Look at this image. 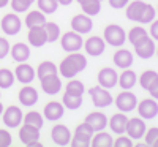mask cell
<instances>
[{
    "mask_svg": "<svg viewBox=\"0 0 158 147\" xmlns=\"http://www.w3.org/2000/svg\"><path fill=\"white\" fill-rule=\"evenodd\" d=\"M127 122H128V117L127 112H115L108 119V127L111 128L112 133H117V135H123L125 128H127Z\"/></svg>",
    "mask_w": 158,
    "mask_h": 147,
    "instance_id": "cell-23",
    "label": "cell"
},
{
    "mask_svg": "<svg viewBox=\"0 0 158 147\" xmlns=\"http://www.w3.org/2000/svg\"><path fill=\"white\" fill-rule=\"evenodd\" d=\"M19 139H21L22 144L30 145V147L41 145L40 144V128H36L33 125H29V124H24L19 128Z\"/></svg>",
    "mask_w": 158,
    "mask_h": 147,
    "instance_id": "cell-10",
    "label": "cell"
},
{
    "mask_svg": "<svg viewBox=\"0 0 158 147\" xmlns=\"http://www.w3.org/2000/svg\"><path fill=\"white\" fill-rule=\"evenodd\" d=\"M117 84L122 87V90H131L138 84V74H136V71L125 68L120 74H118Z\"/></svg>",
    "mask_w": 158,
    "mask_h": 147,
    "instance_id": "cell-26",
    "label": "cell"
},
{
    "mask_svg": "<svg viewBox=\"0 0 158 147\" xmlns=\"http://www.w3.org/2000/svg\"><path fill=\"white\" fill-rule=\"evenodd\" d=\"M18 98H19V103L22 106H25V108H32V106L36 104L40 97H38V92H36L35 87H32L30 84H24V87L18 93Z\"/></svg>",
    "mask_w": 158,
    "mask_h": 147,
    "instance_id": "cell-18",
    "label": "cell"
},
{
    "mask_svg": "<svg viewBox=\"0 0 158 147\" xmlns=\"http://www.w3.org/2000/svg\"><path fill=\"white\" fill-rule=\"evenodd\" d=\"M149 36L153 40V41H158V19H153L150 22V27H149Z\"/></svg>",
    "mask_w": 158,
    "mask_h": 147,
    "instance_id": "cell-45",
    "label": "cell"
},
{
    "mask_svg": "<svg viewBox=\"0 0 158 147\" xmlns=\"http://www.w3.org/2000/svg\"><path fill=\"white\" fill-rule=\"evenodd\" d=\"M155 6L150 3H146L142 0H133L128 2L125 6V16L130 21H135L138 24H150L155 19Z\"/></svg>",
    "mask_w": 158,
    "mask_h": 147,
    "instance_id": "cell-1",
    "label": "cell"
},
{
    "mask_svg": "<svg viewBox=\"0 0 158 147\" xmlns=\"http://www.w3.org/2000/svg\"><path fill=\"white\" fill-rule=\"evenodd\" d=\"M51 139L57 145H68L70 141H71V131L67 125L57 124L51 130Z\"/></svg>",
    "mask_w": 158,
    "mask_h": 147,
    "instance_id": "cell-15",
    "label": "cell"
},
{
    "mask_svg": "<svg viewBox=\"0 0 158 147\" xmlns=\"http://www.w3.org/2000/svg\"><path fill=\"white\" fill-rule=\"evenodd\" d=\"M112 145H117V147H131V145H133V139H131L128 135H117V138L112 141Z\"/></svg>",
    "mask_w": 158,
    "mask_h": 147,
    "instance_id": "cell-42",
    "label": "cell"
},
{
    "mask_svg": "<svg viewBox=\"0 0 158 147\" xmlns=\"http://www.w3.org/2000/svg\"><path fill=\"white\" fill-rule=\"evenodd\" d=\"M153 145H155V147H158V138L155 139V142H153Z\"/></svg>",
    "mask_w": 158,
    "mask_h": 147,
    "instance_id": "cell-51",
    "label": "cell"
},
{
    "mask_svg": "<svg viewBox=\"0 0 158 147\" xmlns=\"http://www.w3.org/2000/svg\"><path fill=\"white\" fill-rule=\"evenodd\" d=\"M27 38H29V43L35 48H41L48 43V38H46V30L43 25H36V27H30L29 29V33H27Z\"/></svg>",
    "mask_w": 158,
    "mask_h": 147,
    "instance_id": "cell-25",
    "label": "cell"
},
{
    "mask_svg": "<svg viewBox=\"0 0 158 147\" xmlns=\"http://www.w3.org/2000/svg\"><path fill=\"white\" fill-rule=\"evenodd\" d=\"M85 54L90 57H100L104 49H106V41L103 40V36L98 35H92L87 40H84V44H82Z\"/></svg>",
    "mask_w": 158,
    "mask_h": 147,
    "instance_id": "cell-8",
    "label": "cell"
},
{
    "mask_svg": "<svg viewBox=\"0 0 158 147\" xmlns=\"http://www.w3.org/2000/svg\"><path fill=\"white\" fill-rule=\"evenodd\" d=\"M92 29H94V21H92L90 16L84 15V13L82 15L73 16V19H71V30L84 35V33L92 32Z\"/></svg>",
    "mask_w": 158,
    "mask_h": 147,
    "instance_id": "cell-17",
    "label": "cell"
},
{
    "mask_svg": "<svg viewBox=\"0 0 158 147\" xmlns=\"http://www.w3.org/2000/svg\"><path fill=\"white\" fill-rule=\"evenodd\" d=\"M0 27H2V30L13 36V35H18L21 32V27H22V22L19 19V16L16 15V13H8V15H5L2 18V22H0Z\"/></svg>",
    "mask_w": 158,
    "mask_h": 147,
    "instance_id": "cell-12",
    "label": "cell"
},
{
    "mask_svg": "<svg viewBox=\"0 0 158 147\" xmlns=\"http://www.w3.org/2000/svg\"><path fill=\"white\" fill-rule=\"evenodd\" d=\"M136 109H138L139 117L144 119V120L155 119L158 116V100H155L152 97L150 98H144V100L138 101Z\"/></svg>",
    "mask_w": 158,
    "mask_h": 147,
    "instance_id": "cell-9",
    "label": "cell"
},
{
    "mask_svg": "<svg viewBox=\"0 0 158 147\" xmlns=\"http://www.w3.org/2000/svg\"><path fill=\"white\" fill-rule=\"evenodd\" d=\"M36 5H38V10L43 11L44 15H52L59 8L57 0H36Z\"/></svg>",
    "mask_w": 158,
    "mask_h": 147,
    "instance_id": "cell-39",
    "label": "cell"
},
{
    "mask_svg": "<svg viewBox=\"0 0 158 147\" xmlns=\"http://www.w3.org/2000/svg\"><path fill=\"white\" fill-rule=\"evenodd\" d=\"M35 76H36V73L33 70V66L25 62H21L15 70V78L22 84H30L35 79Z\"/></svg>",
    "mask_w": 158,
    "mask_h": 147,
    "instance_id": "cell-22",
    "label": "cell"
},
{
    "mask_svg": "<svg viewBox=\"0 0 158 147\" xmlns=\"http://www.w3.org/2000/svg\"><path fill=\"white\" fill-rule=\"evenodd\" d=\"M94 128H92L87 122H82L79 124L74 130V135H71V141L70 144L74 145V147H87L90 145V141H92V136H94Z\"/></svg>",
    "mask_w": 158,
    "mask_h": 147,
    "instance_id": "cell-5",
    "label": "cell"
},
{
    "mask_svg": "<svg viewBox=\"0 0 158 147\" xmlns=\"http://www.w3.org/2000/svg\"><path fill=\"white\" fill-rule=\"evenodd\" d=\"M89 95H90V100H92L95 108H108V106H111L114 103V97L109 92V89H104L100 84L90 87Z\"/></svg>",
    "mask_w": 158,
    "mask_h": 147,
    "instance_id": "cell-4",
    "label": "cell"
},
{
    "mask_svg": "<svg viewBox=\"0 0 158 147\" xmlns=\"http://www.w3.org/2000/svg\"><path fill=\"white\" fill-rule=\"evenodd\" d=\"M84 122H87L92 128H94V131H100V130H104L108 127V117L101 111H92L85 116Z\"/></svg>",
    "mask_w": 158,
    "mask_h": 147,
    "instance_id": "cell-24",
    "label": "cell"
},
{
    "mask_svg": "<svg viewBox=\"0 0 158 147\" xmlns=\"http://www.w3.org/2000/svg\"><path fill=\"white\" fill-rule=\"evenodd\" d=\"M114 104L117 106L118 111H122V112H131V111L136 109L138 97L131 90H122L120 93H117V97L114 98Z\"/></svg>",
    "mask_w": 158,
    "mask_h": 147,
    "instance_id": "cell-6",
    "label": "cell"
},
{
    "mask_svg": "<svg viewBox=\"0 0 158 147\" xmlns=\"http://www.w3.org/2000/svg\"><path fill=\"white\" fill-rule=\"evenodd\" d=\"M40 82H41V89L44 93L48 95H57V93L62 90V79L57 74H49V76H44L40 79Z\"/></svg>",
    "mask_w": 158,
    "mask_h": 147,
    "instance_id": "cell-16",
    "label": "cell"
},
{
    "mask_svg": "<svg viewBox=\"0 0 158 147\" xmlns=\"http://www.w3.org/2000/svg\"><path fill=\"white\" fill-rule=\"evenodd\" d=\"M57 68L63 78H67V79L76 78L79 73H82L87 68V57L84 54H81L79 51L68 52V56L60 62Z\"/></svg>",
    "mask_w": 158,
    "mask_h": 147,
    "instance_id": "cell-2",
    "label": "cell"
},
{
    "mask_svg": "<svg viewBox=\"0 0 158 147\" xmlns=\"http://www.w3.org/2000/svg\"><path fill=\"white\" fill-rule=\"evenodd\" d=\"M101 2H103V0H101Z\"/></svg>",
    "mask_w": 158,
    "mask_h": 147,
    "instance_id": "cell-56",
    "label": "cell"
},
{
    "mask_svg": "<svg viewBox=\"0 0 158 147\" xmlns=\"http://www.w3.org/2000/svg\"><path fill=\"white\" fill-rule=\"evenodd\" d=\"M11 141H13V138H11L10 133L6 130H3V128H0V147L11 145Z\"/></svg>",
    "mask_w": 158,
    "mask_h": 147,
    "instance_id": "cell-44",
    "label": "cell"
},
{
    "mask_svg": "<svg viewBox=\"0 0 158 147\" xmlns=\"http://www.w3.org/2000/svg\"><path fill=\"white\" fill-rule=\"evenodd\" d=\"M10 43H8V40L3 38V36H0V60L5 59L8 54H10Z\"/></svg>",
    "mask_w": 158,
    "mask_h": 147,
    "instance_id": "cell-43",
    "label": "cell"
},
{
    "mask_svg": "<svg viewBox=\"0 0 158 147\" xmlns=\"http://www.w3.org/2000/svg\"><path fill=\"white\" fill-rule=\"evenodd\" d=\"M84 44V40L81 36V33H77L74 30L71 32H65L60 36V46L65 52H76V51H81Z\"/></svg>",
    "mask_w": 158,
    "mask_h": 147,
    "instance_id": "cell-7",
    "label": "cell"
},
{
    "mask_svg": "<svg viewBox=\"0 0 158 147\" xmlns=\"http://www.w3.org/2000/svg\"><path fill=\"white\" fill-rule=\"evenodd\" d=\"M63 114H65V106L60 101H56V100L46 103L44 109H43L44 119L51 120V122H57V120H60L63 117Z\"/></svg>",
    "mask_w": 158,
    "mask_h": 147,
    "instance_id": "cell-19",
    "label": "cell"
},
{
    "mask_svg": "<svg viewBox=\"0 0 158 147\" xmlns=\"http://www.w3.org/2000/svg\"><path fill=\"white\" fill-rule=\"evenodd\" d=\"M155 54H156V57H158V48L155 49Z\"/></svg>",
    "mask_w": 158,
    "mask_h": 147,
    "instance_id": "cell-52",
    "label": "cell"
},
{
    "mask_svg": "<svg viewBox=\"0 0 158 147\" xmlns=\"http://www.w3.org/2000/svg\"><path fill=\"white\" fill-rule=\"evenodd\" d=\"M135 54L139 59H144V60L153 57L155 56V41H153L150 36L144 38L142 41H139V43L135 44Z\"/></svg>",
    "mask_w": 158,
    "mask_h": 147,
    "instance_id": "cell-21",
    "label": "cell"
},
{
    "mask_svg": "<svg viewBox=\"0 0 158 147\" xmlns=\"http://www.w3.org/2000/svg\"><path fill=\"white\" fill-rule=\"evenodd\" d=\"M156 13H158V5H156Z\"/></svg>",
    "mask_w": 158,
    "mask_h": 147,
    "instance_id": "cell-54",
    "label": "cell"
},
{
    "mask_svg": "<svg viewBox=\"0 0 158 147\" xmlns=\"http://www.w3.org/2000/svg\"><path fill=\"white\" fill-rule=\"evenodd\" d=\"M103 40L106 41V44L114 46V48H120L127 41V32L123 30L122 25L118 24H109L104 27L103 32Z\"/></svg>",
    "mask_w": 158,
    "mask_h": 147,
    "instance_id": "cell-3",
    "label": "cell"
},
{
    "mask_svg": "<svg viewBox=\"0 0 158 147\" xmlns=\"http://www.w3.org/2000/svg\"><path fill=\"white\" fill-rule=\"evenodd\" d=\"M149 36V32L142 27V25H135V27H131L130 32L127 33V40L131 43V44H136L139 41H142L144 38H147Z\"/></svg>",
    "mask_w": 158,
    "mask_h": 147,
    "instance_id": "cell-32",
    "label": "cell"
},
{
    "mask_svg": "<svg viewBox=\"0 0 158 147\" xmlns=\"http://www.w3.org/2000/svg\"><path fill=\"white\" fill-rule=\"evenodd\" d=\"M65 92L73 93V95H84V92H85V86H84V82L77 81V79H74V78H71L70 81L67 82Z\"/></svg>",
    "mask_w": 158,
    "mask_h": 147,
    "instance_id": "cell-38",
    "label": "cell"
},
{
    "mask_svg": "<svg viewBox=\"0 0 158 147\" xmlns=\"http://www.w3.org/2000/svg\"><path fill=\"white\" fill-rule=\"evenodd\" d=\"M156 78H158V73H156L155 70H146V71H142L141 76L138 78V84L141 86V89L147 90L149 86L155 81Z\"/></svg>",
    "mask_w": 158,
    "mask_h": 147,
    "instance_id": "cell-36",
    "label": "cell"
},
{
    "mask_svg": "<svg viewBox=\"0 0 158 147\" xmlns=\"http://www.w3.org/2000/svg\"><path fill=\"white\" fill-rule=\"evenodd\" d=\"M36 76L38 79H41L44 76H49V74H57L59 73V68H57V65L54 62H51V60H44L38 65V68H36Z\"/></svg>",
    "mask_w": 158,
    "mask_h": 147,
    "instance_id": "cell-33",
    "label": "cell"
},
{
    "mask_svg": "<svg viewBox=\"0 0 158 147\" xmlns=\"http://www.w3.org/2000/svg\"><path fill=\"white\" fill-rule=\"evenodd\" d=\"M112 136L109 133H106L104 130H100V131H95L94 136H92V141H90V145L94 147H111L112 145Z\"/></svg>",
    "mask_w": 158,
    "mask_h": 147,
    "instance_id": "cell-28",
    "label": "cell"
},
{
    "mask_svg": "<svg viewBox=\"0 0 158 147\" xmlns=\"http://www.w3.org/2000/svg\"><path fill=\"white\" fill-rule=\"evenodd\" d=\"M133 60H135V56H133V52L125 49L120 46V49H117L114 52V56H112V62L114 65L117 66V68H120V70H125V68H130L131 65H133Z\"/></svg>",
    "mask_w": 158,
    "mask_h": 147,
    "instance_id": "cell-20",
    "label": "cell"
},
{
    "mask_svg": "<svg viewBox=\"0 0 158 147\" xmlns=\"http://www.w3.org/2000/svg\"><path fill=\"white\" fill-rule=\"evenodd\" d=\"M44 30H46V38H48V43H54L60 38V27L56 24V22H49L46 21L44 22Z\"/></svg>",
    "mask_w": 158,
    "mask_h": 147,
    "instance_id": "cell-35",
    "label": "cell"
},
{
    "mask_svg": "<svg viewBox=\"0 0 158 147\" xmlns=\"http://www.w3.org/2000/svg\"><path fill=\"white\" fill-rule=\"evenodd\" d=\"M22 122L24 124H29V125H33V127L41 130V127L44 124V119H43V116L40 114L38 111H29L27 114L22 117Z\"/></svg>",
    "mask_w": 158,
    "mask_h": 147,
    "instance_id": "cell-34",
    "label": "cell"
},
{
    "mask_svg": "<svg viewBox=\"0 0 158 147\" xmlns=\"http://www.w3.org/2000/svg\"><path fill=\"white\" fill-rule=\"evenodd\" d=\"M30 2H32V3H33V2H35V0H30Z\"/></svg>",
    "mask_w": 158,
    "mask_h": 147,
    "instance_id": "cell-55",
    "label": "cell"
},
{
    "mask_svg": "<svg viewBox=\"0 0 158 147\" xmlns=\"http://www.w3.org/2000/svg\"><path fill=\"white\" fill-rule=\"evenodd\" d=\"M76 2H77V3H79V2H82V0H76Z\"/></svg>",
    "mask_w": 158,
    "mask_h": 147,
    "instance_id": "cell-53",
    "label": "cell"
},
{
    "mask_svg": "<svg viewBox=\"0 0 158 147\" xmlns=\"http://www.w3.org/2000/svg\"><path fill=\"white\" fill-rule=\"evenodd\" d=\"M10 2H11V8L15 10V13H24L32 5L30 0H10Z\"/></svg>",
    "mask_w": 158,
    "mask_h": 147,
    "instance_id": "cell-40",
    "label": "cell"
},
{
    "mask_svg": "<svg viewBox=\"0 0 158 147\" xmlns=\"http://www.w3.org/2000/svg\"><path fill=\"white\" fill-rule=\"evenodd\" d=\"M2 112H3V104L0 103V116H2Z\"/></svg>",
    "mask_w": 158,
    "mask_h": 147,
    "instance_id": "cell-50",
    "label": "cell"
},
{
    "mask_svg": "<svg viewBox=\"0 0 158 147\" xmlns=\"http://www.w3.org/2000/svg\"><path fill=\"white\" fill-rule=\"evenodd\" d=\"M117 79H118V74L114 68H111V66H104V68H101L98 71V76H97V81L101 87L104 89H112L117 86Z\"/></svg>",
    "mask_w": 158,
    "mask_h": 147,
    "instance_id": "cell-14",
    "label": "cell"
},
{
    "mask_svg": "<svg viewBox=\"0 0 158 147\" xmlns=\"http://www.w3.org/2000/svg\"><path fill=\"white\" fill-rule=\"evenodd\" d=\"M79 5H81L84 15L90 18L97 16L101 11V0H82V2H79Z\"/></svg>",
    "mask_w": 158,
    "mask_h": 147,
    "instance_id": "cell-30",
    "label": "cell"
},
{
    "mask_svg": "<svg viewBox=\"0 0 158 147\" xmlns=\"http://www.w3.org/2000/svg\"><path fill=\"white\" fill-rule=\"evenodd\" d=\"M2 116H3V124L8 128H18V127H21L22 117H24L21 108H18V106H8V108L2 112Z\"/></svg>",
    "mask_w": 158,
    "mask_h": 147,
    "instance_id": "cell-13",
    "label": "cell"
},
{
    "mask_svg": "<svg viewBox=\"0 0 158 147\" xmlns=\"http://www.w3.org/2000/svg\"><path fill=\"white\" fill-rule=\"evenodd\" d=\"M142 138H144V142H146L147 145H153L155 139L158 138V127H150V128H147Z\"/></svg>",
    "mask_w": 158,
    "mask_h": 147,
    "instance_id": "cell-41",
    "label": "cell"
},
{
    "mask_svg": "<svg viewBox=\"0 0 158 147\" xmlns=\"http://www.w3.org/2000/svg\"><path fill=\"white\" fill-rule=\"evenodd\" d=\"M108 2H109V5H111L112 8H115V10H122V8L127 6V3L130 2V0H108Z\"/></svg>",
    "mask_w": 158,
    "mask_h": 147,
    "instance_id": "cell-47",
    "label": "cell"
},
{
    "mask_svg": "<svg viewBox=\"0 0 158 147\" xmlns=\"http://www.w3.org/2000/svg\"><path fill=\"white\" fill-rule=\"evenodd\" d=\"M146 130H147V125H146V122H144V119L131 117V119H128V122H127L125 133L135 141V139H142Z\"/></svg>",
    "mask_w": 158,
    "mask_h": 147,
    "instance_id": "cell-11",
    "label": "cell"
},
{
    "mask_svg": "<svg viewBox=\"0 0 158 147\" xmlns=\"http://www.w3.org/2000/svg\"><path fill=\"white\" fill-rule=\"evenodd\" d=\"M10 3V0H0V8H3V6H6Z\"/></svg>",
    "mask_w": 158,
    "mask_h": 147,
    "instance_id": "cell-49",
    "label": "cell"
},
{
    "mask_svg": "<svg viewBox=\"0 0 158 147\" xmlns=\"http://www.w3.org/2000/svg\"><path fill=\"white\" fill-rule=\"evenodd\" d=\"M147 92H149V95L152 97V98H155V100H158V78L155 79V81L149 86V89H147Z\"/></svg>",
    "mask_w": 158,
    "mask_h": 147,
    "instance_id": "cell-46",
    "label": "cell"
},
{
    "mask_svg": "<svg viewBox=\"0 0 158 147\" xmlns=\"http://www.w3.org/2000/svg\"><path fill=\"white\" fill-rule=\"evenodd\" d=\"M11 57L15 62L21 63V62H27V59L30 57V48L24 43H16L10 48Z\"/></svg>",
    "mask_w": 158,
    "mask_h": 147,
    "instance_id": "cell-27",
    "label": "cell"
},
{
    "mask_svg": "<svg viewBox=\"0 0 158 147\" xmlns=\"http://www.w3.org/2000/svg\"><path fill=\"white\" fill-rule=\"evenodd\" d=\"M44 22H46V15L40 10L29 11V15L25 16V25H27V29L36 27V25H44Z\"/></svg>",
    "mask_w": 158,
    "mask_h": 147,
    "instance_id": "cell-31",
    "label": "cell"
},
{
    "mask_svg": "<svg viewBox=\"0 0 158 147\" xmlns=\"http://www.w3.org/2000/svg\"><path fill=\"white\" fill-rule=\"evenodd\" d=\"M62 104L65 106L67 109H79L82 106V95H73V93L65 92L62 95Z\"/></svg>",
    "mask_w": 158,
    "mask_h": 147,
    "instance_id": "cell-29",
    "label": "cell"
},
{
    "mask_svg": "<svg viewBox=\"0 0 158 147\" xmlns=\"http://www.w3.org/2000/svg\"><path fill=\"white\" fill-rule=\"evenodd\" d=\"M57 2H59V5H63V6H67V5H70V3L73 2V0H57Z\"/></svg>",
    "mask_w": 158,
    "mask_h": 147,
    "instance_id": "cell-48",
    "label": "cell"
},
{
    "mask_svg": "<svg viewBox=\"0 0 158 147\" xmlns=\"http://www.w3.org/2000/svg\"><path fill=\"white\" fill-rule=\"evenodd\" d=\"M15 73L8 68H0V89H10L15 84Z\"/></svg>",
    "mask_w": 158,
    "mask_h": 147,
    "instance_id": "cell-37",
    "label": "cell"
}]
</instances>
